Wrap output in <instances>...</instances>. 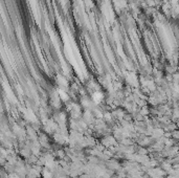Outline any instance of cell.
Returning a JSON list of instances; mask_svg holds the SVG:
<instances>
[{"instance_id": "cell-1", "label": "cell", "mask_w": 179, "mask_h": 178, "mask_svg": "<svg viewBox=\"0 0 179 178\" xmlns=\"http://www.w3.org/2000/svg\"><path fill=\"white\" fill-rule=\"evenodd\" d=\"M107 166H108L110 170H112V171H117L118 169H121V164L115 159H109L108 161H107Z\"/></svg>"}, {"instance_id": "cell-2", "label": "cell", "mask_w": 179, "mask_h": 178, "mask_svg": "<svg viewBox=\"0 0 179 178\" xmlns=\"http://www.w3.org/2000/svg\"><path fill=\"white\" fill-rule=\"evenodd\" d=\"M163 136H165V131H163V129H161V128H159V127L154 128L153 134H152V138L159 139Z\"/></svg>"}, {"instance_id": "cell-3", "label": "cell", "mask_w": 179, "mask_h": 178, "mask_svg": "<svg viewBox=\"0 0 179 178\" xmlns=\"http://www.w3.org/2000/svg\"><path fill=\"white\" fill-rule=\"evenodd\" d=\"M104 118H105V120L107 123H111V122H112L113 115L111 113H109V112H106V113L104 114Z\"/></svg>"}, {"instance_id": "cell-4", "label": "cell", "mask_w": 179, "mask_h": 178, "mask_svg": "<svg viewBox=\"0 0 179 178\" xmlns=\"http://www.w3.org/2000/svg\"><path fill=\"white\" fill-rule=\"evenodd\" d=\"M94 97H102V94L100 92H97V93H94ZM102 99H103V97H93V99H92V101H93L94 103H99L100 101H102Z\"/></svg>"}]
</instances>
